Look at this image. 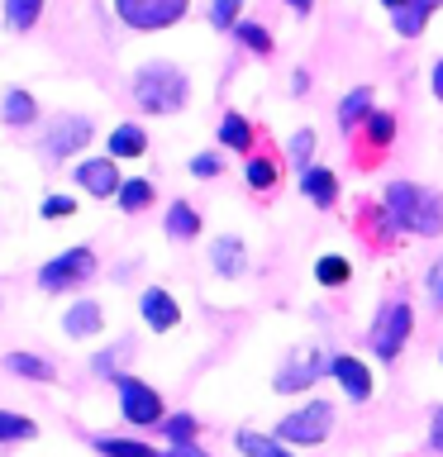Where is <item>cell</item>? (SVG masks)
<instances>
[{"mask_svg":"<svg viewBox=\"0 0 443 457\" xmlns=\"http://www.w3.org/2000/svg\"><path fill=\"white\" fill-rule=\"evenodd\" d=\"M329 377H334L339 386H343V395L348 400H372V371H367V362L363 357H348V353H339L334 362H329Z\"/></svg>","mask_w":443,"mask_h":457,"instance_id":"cell-11","label":"cell"},{"mask_svg":"<svg viewBox=\"0 0 443 457\" xmlns=\"http://www.w3.org/2000/svg\"><path fill=\"white\" fill-rule=\"evenodd\" d=\"M96 277V253L91 248H67V253H57L43 262L38 271V286L43 291H71V286H81V281H91Z\"/></svg>","mask_w":443,"mask_h":457,"instance_id":"cell-6","label":"cell"},{"mask_svg":"<svg viewBox=\"0 0 443 457\" xmlns=\"http://www.w3.org/2000/svg\"><path fill=\"white\" fill-rule=\"evenodd\" d=\"M0 120L5 124H34L38 120V100L29 96V91H5V105H0Z\"/></svg>","mask_w":443,"mask_h":457,"instance_id":"cell-20","label":"cell"},{"mask_svg":"<svg viewBox=\"0 0 443 457\" xmlns=\"http://www.w3.org/2000/svg\"><path fill=\"white\" fill-rule=\"evenodd\" d=\"M381 224L386 228H410L420 238H439L443 234V195L414 181H391L381 200Z\"/></svg>","mask_w":443,"mask_h":457,"instance_id":"cell-1","label":"cell"},{"mask_svg":"<svg viewBox=\"0 0 443 457\" xmlns=\"http://www.w3.org/2000/svg\"><path fill=\"white\" fill-rule=\"evenodd\" d=\"M310 153H314V134L310 129H296L291 134V167H300V177L310 171Z\"/></svg>","mask_w":443,"mask_h":457,"instance_id":"cell-34","label":"cell"},{"mask_svg":"<svg viewBox=\"0 0 443 457\" xmlns=\"http://www.w3.org/2000/svg\"><path fill=\"white\" fill-rule=\"evenodd\" d=\"M381 5H386V10H391V14H396V10H405V5H410V0H381Z\"/></svg>","mask_w":443,"mask_h":457,"instance_id":"cell-44","label":"cell"},{"mask_svg":"<svg viewBox=\"0 0 443 457\" xmlns=\"http://www.w3.org/2000/svg\"><path fill=\"white\" fill-rule=\"evenodd\" d=\"M234 34H238V43L243 48H253V53H272V34L263 24H253V20H238L234 24Z\"/></svg>","mask_w":443,"mask_h":457,"instance_id":"cell-30","label":"cell"},{"mask_svg":"<svg viewBox=\"0 0 443 457\" xmlns=\"http://www.w3.org/2000/svg\"><path fill=\"white\" fill-rule=\"evenodd\" d=\"M367 138L377 143V148H386V143L396 138V114H386V110H372V114H367Z\"/></svg>","mask_w":443,"mask_h":457,"instance_id":"cell-32","label":"cell"},{"mask_svg":"<svg viewBox=\"0 0 443 457\" xmlns=\"http://www.w3.org/2000/svg\"><path fill=\"white\" fill-rule=\"evenodd\" d=\"M129 348H134V343L120 338L110 353H96V357H91V371H96V377H105V381H114V377H120L114 367H120V357H129Z\"/></svg>","mask_w":443,"mask_h":457,"instance_id":"cell-29","label":"cell"},{"mask_svg":"<svg viewBox=\"0 0 443 457\" xmlns=\"http://www.w3.org/2000/svg\"><path fill=\"white\" fill-rule=\"evenodd\" d=\"M77 186L81 191H91L96 200H105V195H120V171H114V157H91V162H81L77 167Z\"/></svg>","mask_w":443,"mask_h":457,"instance_id":"cell-12","label":"cell"},{"mask_svg":"<svg viewBox=\"0 0 443 457\" xmlns=\"http://www.w3.org/2000/svg\"><path fill=\"white\" fill-rule=\"evenodd\" d=\"M300 191H305V200L310 205H320V210H329L339 200V177L329 167H310L305 177H300Z\"/></svg>","mask_w":443,"mask_h":457,"instance_id":"cell-15","label":"cell"},{"mask_svg":"<svg viewBox=\"0 0 443 457\" xmlns=\"http://www.w3.org/2000/svg\"><path fill=\"white\" fill-rule=\"evenodd\" d=\"M429 295H434V305L443 310V257H439L434 267H429Z\"/></svg>","mask_w":443,"mask_h":457,"instance_id":"cell-38","label":"cell"},{"mask_svg":"<svg viewBox=\"0 0 443 457\" xmlns=\"http://www.w3.org/2000/svg\"><path fill=\"white\" fill-rule=\"evenodd\" d=\"M114 386H120V414H124V424H134V428H163L167 410H163V395H157L148 381H138V377H129V371H124Z\"/></svg>","mask_w":443,"mask_h":457,"instance_id":"cell-5","label":"cell"},{"mask_svg":"<svg viewBox=\"0 0 443 457\" xmlns=\"http://www.w3.org/2000/svg\"><path fill=\"white\" fill-rule=\"evenodd\" d=\"M234 448L243 457H291V448L277 438V434H257V428H238L234 434Z\"/></svg>","mask_w":443,"mask_h":457,"instance_id":"cell-16","label":"cell"},{"mask_svg":"<svg viewBox=\"0 0 443 457\" xmlns=\"http://www.w3.org/2000/svg\"><path fill=\"white\" fill-rule=\"evenodd\" d=\"M43 14V0H5V24L14 34H24V29H34Z\"/></svg>","mask_w":443,"mask_h":457,"instance_id":"cell-25","label":"cell"},{"mask_svg":"<svg viewBox=\"0 0 443 457\" xmlns=\"http://www.w3.org/2000/svg\"><path fill=\"white\" fill-rule=\"evenodd\" d=\"M191 10V0H114V14L129 29H167Z\"/></svg>","mask_w":443,"mask_h":457,"instance_id":"cell-7","label":"cell"},{"mask_svg":"<svg viewBox=\"0 0 443 457\" xmlns=\"http://www.w3.org/2000/svg\"><path fill=\"white\" fill-rule=\"evenodd\" d=\"M429 448H434V453H443V410L434 414V424H429Z\"/></svg>","mask_w":443,"mask_h":457,"instance_id":"cell-39","label":"cell"},{"mask_svg":"<svg viewBox=\"0 0 443 457\" xmlns=\"http://www.w3.org/2000/svg\"><path fill=\"white\" fill-rule=\"evenodd\" d=\"M429 86H434V96H439V100H443V62H439V67H434V81H429Z\"/></svg>","mask_w":443,"mask_h":457,"instance_id":"cell-41","label":"cell"},{"mask_svg":"<svg viewBox=\"0 0 443 457\" xmlns=\"http://www.w3.org/2000/svg\"><path fill=\"white\" fill-rule=\"evenodd\" d=\"M238 10H243V0H210V24L214 29H234Z\"/></svg>","mask_w":443,"mask_h":457,"instance_id":"cell-35","label":"cell"},{"mask_svg":"<svg viewBox=\"0 0 443 457\" xmlns=\"http://www.w3.org/2000/svg\"><path fill=\"white\" fill-rule=\"evenodd\" d=\"M91 134H96V124L86 120V114H57V120L43 129V153H48L53 162H63V157L81 153L86 143H91Z\"/></svg>","mask_w":443,"mask_h":457,"instance_id":"cell-8","label":"cell"},{"mask_svg":"<svg viewBox=\"0 0 443 457\" xmlns=\"http://www.w3.org/2000/svg\"><path fill=\"white\" fill-rule=\"evenodd\" d=\"M310 5H314V0H291V10H296V14H310Z\"/></svg>","mask_w":443,"mask_h":457,"instance_id":"cell-43","label":"cell"},{"mask_svg":"<svg viewBox=\"0 0 443 457\" xmlns=\"http://www.w3.org/2000/svg\"><path fill=\"white\" fill-rule=\"evenodd\" d=\"M410 328H414L410 300H386L381 314H377V320H372V328H367V348L377 353L381 362H391V357H400V348H405Z\"/></svg>","mask_w":443,"mask_h":457,"instance_id":"cell-4","label":"cell"},{"mask_svg":"<svg viewBox=\"0 0 443 457\" xmlns=\"http://www.w3.org/2000/svg\"><path fill=\"white\" fill-rule=\"evenodd\" d=\"M138 153H148V134H143V124H114L110 129V157L120 162V157H138Z\"/></svg>","mask_w":443,"mask_h":457,"instance_id":"cell-17","label":"cell"},{"mask_svg":"<svg viewBox=\"0 0 443 457\" xmlns=\"http://www.w3.org/2000/svg\"><path fill=\"white\" fill-rule=\"evenodd\" d=\"M220 143H224V148H234V153H253V129H248V120H243V114H224Z\"/></svg>","mask_w":443,"mask_h":457,"instance_id":"cell-23","label":"cell"},{"mask_svg":"<svg viewBox=\"0 0 443 457\" xmlns=\"http://www.w3.org/2000/svg\"><path fill=\"white\" fill-rule=\"evenodd\" d=\"M243 177H248L253 191H272V186H277V162H272V157H248Z\"/></svg>","mask_w":443,"mask_h":457,"instance_id":"cell-28","label":"cell"},{"mask_svg":"<svg viewBox=\"0 0 443 457\" xmlns=\"http://www.w3.org/2000/svg\"><path fill=\"white\" fill-rule=\"evenodd\" d=\"M329 434H334V405L329 400H310V405H300L286 420H277V438L286 448H314Z\"/></svg>","mask_w":443,"mask_h":457,"instance_id":"cell-3","label":"cell"},{"mask_svg":"<svg viewBox=\"0 0 443 457\" xmlns=\"http://www.w3.org/2000/svg\"><path fill=\"white\" fill-rule=\"evenodd\" d=\"M391 24H396V34H400V38H420V34H424V24H429V10L405 5V10H396V14H391Z\"/></svg>","mask_w":443,"mask_h":457,"instance_id":"cell-27","label":"cell"},{"mask_svg":"<svg viewBox=\"0 0 443 457\" xmlns=\"http://www.w3.org/2000/svg\"><path fill=\"white\" fill-rule=\"evenodd\" d=\"M314 277L324 286H343L353 277V267H348V257H320V262H314Z\"/></svg>","mask_w":443,"mask_h":457,"instance_id":"cell-31","label":"cell"},{"mask_svg":"<svg viewBox=\"0 0 443 457\" xmlns=\"http://www.w3.org/2000/svg\"><path fill=\"white\" fill-rule=\"evenodd\" d=\"M38 434V424L29 414H14V410H0V443H29Z\"/></svg>","mask_w":443,"mask_h":457,"instance_id":"cell-24","label":"cell"},{"mask_svg":"<svg viewBox=\"0 0 443 457\" xmlns=\"http://www.w3.org/2000/svg\"><path fill=\"white\" fill-rule=\"evenodd\" d=\"M134 100L143 114H177L191 100V77L177 62H143L134 71Z\"/></svg>","mask_w":443,"mask_h":457,"instance_id":"cell-2","label":"cell"},{"mask_svg":"<svg viewBox=\"0 0 443 457\" xmlns=\"http://www.w3.org/2000/svg\"><path fill=\"white\" fill-rule=\"evenodd\" d=\"M220 153H200V157H191V171L196 177H220Z\"/></svg>","mask_w":443,"mask_h":457,"instance_id":"cell-36","label":"cell"},{"mask_svg":"<svg viewBox=\"0 0 443 457\" xmlns=\"http://www.w3.org/2000/svg\"><path fill=\"white\" fill-rule=\"evenodd\" d=\"M196 414H167L163 420V434L171 438V443H196Z\"/></svg>","mask_w":443,"mask_h":457,"instance_id":"cell-33","label":"cell"},{"mask_svg":"<svg viewBox=\"0 0 443 457\" xmlns=\"http://www.w3.org/2000/svg\"><path fill=\"white\" fill-rule=\"evenodd\" d=\"M210 267L220 271L224 281H238L243 271H248V248H243V238H234V234L214 238L210 243Z\"/></svg>","mask_w":443,"mask_h":457,"instance_id":"cell-13","label":"cell"},{"mask_svg":"<svg viewBox=\"0 0 443 457\" xmlns=\"http://www.w3.org/2000/svg\"><path fill=\"white\" fill-rule=\"evenodd\" d=\"M167 234L181 238V243H191V238L200 234V214L186 205V200H171V210H167Z\"/></svg>","mask_w":443,"mask_h":457,"instance_id":"cell-21","label":"cell"},{"mask_svg":"<svg viewBox=\"0 0 443 457\" xmlns=\"http://www.w3.org/2000/svg\"><path fill=\"white\" fill-rule=\"evenodd\" d=\"M5 371H14V377H24V381H38V386L57 381L53 362H43V357H34V353H10L5 357Z\"/></svg>","mask_w":443,"mask_h":457,"instance_id":"cell-18","label":"cell"},{"mask_svg":"<svg viewBox=\"0 0 443 457\" xmlns=\"http://www.w3.org/2000/svg\"><path fill=\"white\" fill-rule=\"evenodd\" d=\"M329 362H334V357H329L324 348H305V353H296L291 362H286V367L277 371L272 391H281V395H291V391H310V386L329 371Z\"/></svg>","mask_w":443,"mask_h":457,"instance_id":"cell-9","label":"cell"},{"mask_svg":"<svg viewBox=\"0 0 443 457\" xmlns=\"http://www.w3.org/2000/svg\"><path fill=\"white\" fill-rule=\"evenodd\" d=\"M167 457H205V453H200L196 443H171V448H167Z\"/></svg>","mask_w":443,"mask_h":457,"instance_id":"cell-40","label":"cell"},{"mask_svg":"<svg viewBox=\"0 0 443 457\" xmlns=\"http://www.w3.org/2000/svg\"><path fill=\"white\" fill-rule=\"evenodd\" d=\"M114 200H120V210H124V214H138V210H148V205H153V186L143 181V177H134V181H124V186H120V195H114Z\"/></svg>","mask_w":443,"mask_h":457,"instance_id":"cell-26","label":"cell"},{"mask_svg":"<svg viewBox=\"0 0 443 457\" xmlns=\"http://www.w3.org/2000/svg\"><path fill=\"white\" fill-rule=\"evenodd\" d=\"M100 328H105L100 300H77V305H67V314H63V334L67 338H96Z\"/></svg>","mask_w":443,"mask_h":457,"instance_id":"cell-14","label":"cell"},{"mask_svg":"<svg viewBox=\"0 0 443 457\" xmlns=\"http://www.w3.org/2000/svg\"><path fill=\"white\" fill-rule=\"evenodd\" d=\"M96 453H100V457H167V453H157L153 443H138V438H114V434L96 438Z\"/></svg>","mask_w":443,"mask_h":457,"instance_id":"cell-19","label":"cell"},{"mask_svg":"<svg viewBox=\"0 0 443 457\" xmlns=\"http://www.w3.org/2000/svg\"><path fill=\"white\" fill-rule=\"evenodd\" d=\"M367 114H372V86H353V91L343 96V105H339V124L353 129L357 120H367Z\"/></svg>","mask_w":443,"mask_h":457,"instance_id":"cell-22","label":"cell"},{"mask_svg":"<svg viewBox=\"0 0 443 457\" xmlns=\"http://www.w3.org/2000/svg\"><path fill=\"white\" fill-rule=\"evenodd\" d=\"M410 5H420V10H429V14H434V10L443 5V0H410Z\"/></svg>","mask_w":443,"mask_h":457,"instance_id":"cell-42","label":"cell"},{"mask_svg":"<svg viewBox=\"0 0 443 457\" xmlns=\"http://www.w3.org/2000/svg\"><path fill=\"white\" fill-rule=\"evenodd\" d=\"M71 210H77V200H71V195H48V200H43V214H48V220H57V214L67 220Z\"/></svg>","mask_w":443,"mask_h":457,"instance_id":"cell-37","label":"cell"},{"mask_svg":"<svg viewBox=\"0 0 443 457\" xmlns=\"http://www.w3.org/2000/svg\"><path fill=\"white\" fill-rule=\"evenodd\" d=\"M138 314H143V324H148L153 334H167V328L181 324V305L163 291V286H148V291L138 295Z\"/></svg>","mask_w":443,"mask_h":457,"instance_id":"cell-10","label":"cell"}]
</instances>
